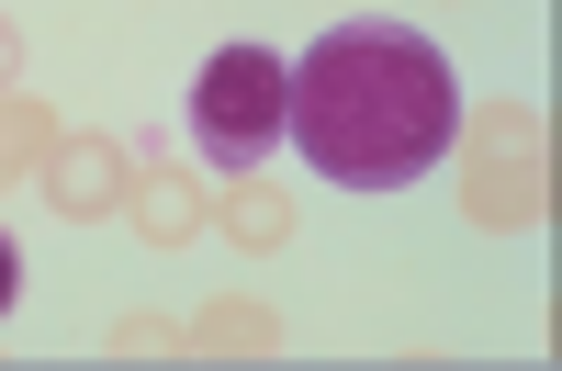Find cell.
<instances>
[{"label":"cell","instance_id":"1","mask_svg":"<svg viewBox=\"0 0 562 371\" xmlns=\"http://www.w3.org/2000/svg\"><path fill=\"white\" fill-rule=\"evenodd\" d=\"M461 124V79L416 23H338L304 45L281 135L315 158V180L338 192H394V180H428L450 158Z\"/></svg>","mask_w":562,"mask_h":371},{"label":"cell","instance_id":"2","mask_svg":"<svg viewBox=\"0 0 562 371\" xmlns=\"http://www.w3.org/2000/svg\"><path fill=\"white\" fill-rule=\"evenodd\" d=\"M281 102H293V68L270 45H214L203 79H192V147L214 169H259L270 135H281Z\"/></svg>","mask_w":562,"mask_h":371},{"label":"cell","instance_id":"3","mask_svg":"<svg viewBox=\"0 0 562 371\" xmlns=\"http://www.w3.org/2000/svg\"><path fill=\"white\" fill-rule=\"evenodd\" d=\"M12 293H23V248L0 237V315H12Z\"/></svg>","mask_w":562,"mask_h":371}]
</instances>
